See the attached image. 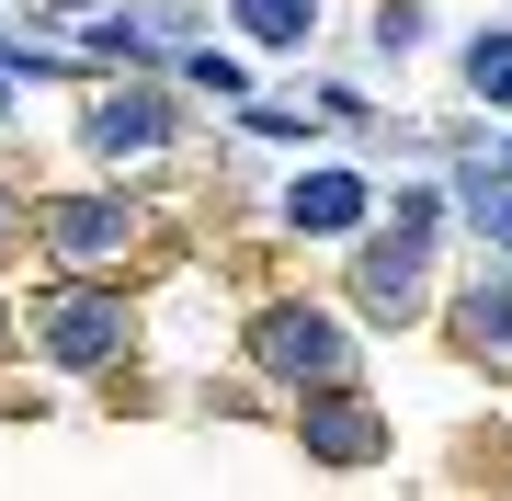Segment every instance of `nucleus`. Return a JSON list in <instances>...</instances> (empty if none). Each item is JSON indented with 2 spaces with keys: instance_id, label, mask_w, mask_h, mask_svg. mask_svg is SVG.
<instances>
[{
  "instance_id": "nucleus-1",
  "label": "nucleus",
  "mask_w": 512,
  "mask_h": 501,
  "mask_svg": "<svg viewBox=\"0 0 512 501\" xmlns=\"http://www.w3.org/2000/svg\"><path fill=\"white\" fill-rule=\"evenodd\" d=\"M126 297H103V285H57V297H35V353L46 365H69V376H103V365H126Z\"/></svg>"
},
{
  "instance_id": "nucleus-2",
  "label": "nucleus",
  "mask_w": 512,
  "mask_h": 501,
  "mask_svg": "<svg viewBox=\"0 0 512 501\" xmlns=\"http://www.w3.org/2000/svg\"><path fill=\"white\" fill-rule=\"evenodd\" d=\"M251 353H262V376H274V388H342V376H353L342 319H319V308H296V297L251 319Z\"/></svg>"
},
{
  "instance_id": "nucleus-3",
  "label": "nucleus",
  "mask_w": 512,
  "mask_h": 501,
  "mask_svg": "<svg viewBox=\"0 0 512 501\" xmlns=\"http://www.w3.org/2000/svg\"><path fill=\"white\" fill-rule=\"evenodd\" d=\"M353 297H365V319L410 331V319L433 308V228L387 217V240H365V262H353Z\"/></svg>"
},
{
  "instance_id": "nucleus-4",
  "label": "nucleus",
  "mask_w": 512,
  "mask_h": 501,
  "mask_svg": "<svg viewBox=\"0 0 512 501\" xmlns=\"http://www.w3.org/2000/svg\"><path fill=\"white\" fill-rule=\"evenodd\" d=\"M296 433H308L319 467H376L387 456V422H376V399H353V376H342V388H308Z\"/></svg>"
},
{
  "instance_id": "nucleus-5",
  "label": "nucleus",
  "mask_w": 512,
  "mask_h": 501,
  "mask_svg": "<svg viewBox=\"0 0 512 501\" xmlns=\"http://www.w3.org/2000/svg\"><path fill=\"white\" fill-rule=\"evenodd\" d=\"M365 217H376L365 171H296L285 183V228L296 240H365Z\"/></svg>"
},
{
  "instance_id": "nucleus-6",
  "label": "nucleus",
  "mask_w": 512,
  "mask_h": 501,
  "mask_svg": "<svg viewBox=\"0 0 512 501\" xmlns=\"http://www.w3.org/2000/svg\"><path fill=\"white\" fill-rule=\"evenodd\" d=\"M137 240V205L126 194H69V205H46V251L57 262H114Z\"/></svg>"
},
{
  "instance_id": "nucleus-7",
  "label": "nucleus",
  "mask_w": 512,
  "mask_h": 501,
  "mask_svg": "<svg viewBox=\"0 0 512 501\" xmlns=\"http://www.w3.org/2000/svg\"><path fill=\"white\" fill-rule=\"evenodd\" d=\"M92 149H103V160L171 149V103H160V92H103V103H92Z\"/></svg>"
},
{
  "instance_id": "nucleus-8",
  "label": "nucleus",
  "mask_w": 512,
  "mask_h": 501,
  "mask_svg": "<svg viewBox=\"0 0 512 501\" xmlns=\"http://www.w3.org/2000/svg\"><path fill=\"white\" fill-rule=\"evenodd\" d=\"M456 342L478 353V365H512V274H478L456 297Z\"/></svg>"
},
{
  "instance_id": "nucleus-9",
  "label": "nucleus",
  "mask_w": 512,
  "mask_h": 501,
  "mask_svg": "<svg viewBox=\"0 0 512 501\" xmlns=\"http://www.w3.org/2000/svg\"><path fill=\"white\" fill-rule=\"evenodd\" d=\"M228 23H239V35H251V46H308L319 35V0H228Z\"/></svg>"
},
{
  "instance_id": "nucleus-10",
  "label": "nucleus",
  "mask_w": 512,
  "mask_h": 501,
  "mask_svg": "<svg viewBox=\"0 0 512 501\" xmlns=\"http://www.w3.org/2000/svg\"><path fill=\"white\" fill-rule=\"evenodd\" d=\"M467 92L490 103V114H512V23H490V35H467Z\"/></svg>"
},
{
  "instance_id": "nucleus-11",
  "label": "nucleus",
  "mask_w": 512,
  "mask_h": 501,
  "mask_svg": "<svg viewBox=\"0 0 512 501\" xmlns=\"http://www.w3.org/2000/svg\"><path fill=\"white\" fill-rule=\"evenodd\" d=\"M421 35H433V12H421V0H387V12H376V57H410Z\"/></svg>"
},
{
  "instance_id": "nucleus-12",
  "label": "nucleus",
  "mask_w": 512,
  "mask_h": 501,
  "mask_svg": "<svg viewBox=\"0 0 512 501\" xmlns=\"http://www.w3.org/2000/svg\"><path fill=\"white\" fill-rule=\"evenodd\" d=\"M23 69H46V57H0V114H12V92H23Z\"/></svg>"
}]
</instances>
